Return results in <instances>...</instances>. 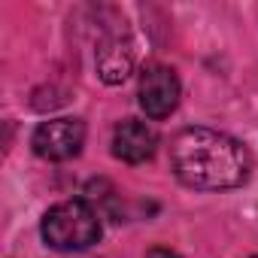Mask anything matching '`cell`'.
I'll return each mask as SVG.
<instances>
[{
  "label": "cell",
  "instance_id": "3957f363",
  "mask_svg": "<svg viewBox=\"0 0 258 258\" xmlns=\"http://www.w3.org/2000/svg\"><path fill=\"white\" fill-rule=\"evenodd\" d=\"M82 143H85V124L79 118H49L31 137L34 152L46 161H70L82 152Z\"/></svg>",
  "mask_w": 258,
  "mask_h": 258
},
{
  "label": "cell",
  "instance_id": "6da1fadb",
  "mask_svg": "<svg viewBox=\"0 0 258 258\" xmlns=\"http://www.w3.org/2000/svg\"><path fill=\"white\" fill-rule=\"evenodd\" d=\"M170 167L176 179L198 191L237 188L252 173L249 149L210 127H185L170 143Z\"/></svg>",
  "mask_w": 258,
  "mask_h": 258
},
{
  "label": "cell",
  "instance_id": "277c9868",
  "mask_svg": "<svg viewBox=\"0 0 258 258\" xmlns=\"http://www.w3.org/2000/svg\"><path fill=\"white\" fill-rule=\"evenodd\" d=\"M137 97H140V109L149 118H167L179 103V79H176V73L170 67H164V64L146 67L140 73Z\"/></svg>",
  "mask_w": 258,
  "mask_h": 258
},
{
  "label": "cell",
  "instance_id": "5b68a950",
  "mask_svg": "<svg viewBox=\"0 0 258 258\" xmlns=\"http://www.w3.org/2000/svg\"><path fill=\"white\" fill-rule=\"evenodd\" d=\"M158 149V134L155 127L137 118H124L112 131V155L124 164H143L155 155Z\"/></svg>",
  "mask_w": 258,
  "mask_h": 258
},
{
  "label": "cell",
  "instance_id": "52a82bcc",
  "mask_svg": "<svg viewBox=\"0 0 258 258\" xmlns=\"http://www.w3.org/2000/svg\"><path fill=\"white\" fill-rule=\"evenodd\" d=\"M146 258H182V255H176L173 249H164V246H155V249H149V252H146Z\"/></svg>",
  "mask_w": 258,
  "mask_h": 258
},
{
  "label": "cell",
  "instance_id": "8992f818",
  "mask_svg": "<svg viewBox=\"0 0 258 258\" xmlns=\"http://www.w3.org/2000/svg\"><path fill=\"white\" fill-rule=\"evenodd\" d=\"M134 70V49L121 34L106 37L97 46V73L106 85H121Z\"/></svg>",
  "mask_w": 258,
  "mask_h": 258
},
{
  "label": "cell",
  "instance_id": "7a4b0ae2",
  "mask_svg": "<svg viewBox=\"0 0 258 258\" xmlns=\"http://www.w3.org/2000/svg\"><path fill=\"white\" fill-rule=\"evenodd\" d=\"M43 240L58 252H82L100 240V216L88 201H61L43 216Z\"/></svg>",
  "mask_w": 258,
  "mask_h": 258
}]
</instances>
